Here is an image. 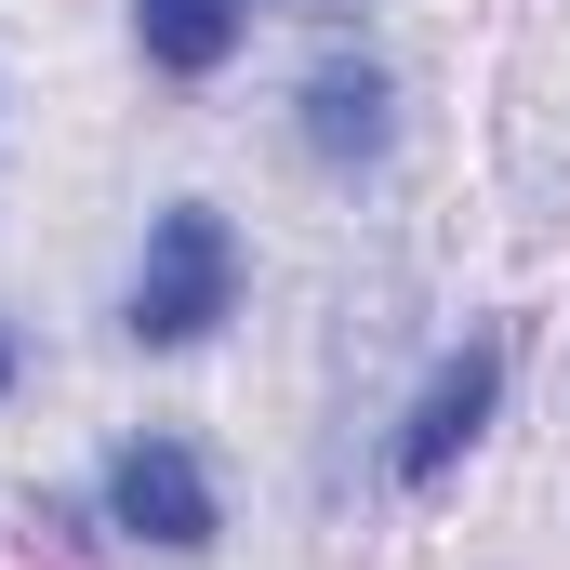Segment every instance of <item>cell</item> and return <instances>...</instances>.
<instances>
[{
	"label": "cell",
	"mask_w": 570,
	"mask_h": 570,
	"mask_svg": "<svg viewBox=\"0 0 570 570\" xmlns=\"http://www.w3.org/2000/svg\"><path fill=\"white\" fill-rule=\"evenodd\" d=\"M239 27H253V0H134L146 67H173V80H213L239 53Z\"/></svg>",
	"instance_id": "obj_5"
},
{
	"label": "cell",
	"mask_w": 570,
	"mask_h": 570,
	"mask_svg": "<svg viewBox=\"0 0 570 570\" xmlns=\"http://www.w3.org/2000/svg\"><path fill=\"white\" fill-rule=\"evenodd\" d=\"M385 134H399L385 67H318V80H305V146H318V159H385Z\"/></svg>",
	"instance_id": "obj_4"
},
{
	"label": "cell",
	"mask_w": 570,
	"mask_h": 570,
	"mask_svg": "<svg viewBox=\"0 0 570 570\" xmlns=\"http://www.w3.org/2000/svg\"><path fill=\"white\" fill-rule=\"evenodd\" d=\"M226 305H239V239H226V213H213V199H173V213L146 226V266H134L120 332H134V345H199Z\"/></svg>",
	"instance_id": "obj_1"
},
{
	"label": "cell",
	"mask_w": 570,
	"mask_h": 570,
	"mask_svg": "<svg viewBox=\"0 0 570 570\" xmlns=\"http://www.w3.org/2000/svg\"><path fill=\"white\" fill-rule=\"evenodd\" d=\"M107 518L134 531V544H159V558H199L226 518H213V478H199V451L186 438H134L120 464H107Z\"/></svg>",
	"instance_id": "obj_2"
},
{
	"label": "cell",
	"mask_w": 570,
	"mask_h": 570,
	"mask_svg": "<svg viewBox=\"0 0 570 570\" xmlns=\"http://www.w3.org/2000/svg\"><path fill=\"white\" fill-rule=\"evenodd\" d=\"M491 399H504V345L478 332L464 358H438V385L412 399V425H399V491H438L464 451H478V425H491Z\"/></svg>",
	"instance_id": "obj_3"
},
{
	"label": "cell",
	"mask_w": 570,
	"mask_h": 570,
	"mask_svg": "<svg viewBox=\"0 0 570 570\" xmlns=\"http://www.w3.org/2000/svg\"><path fill=\"white\" fill-rule=\"evenodd\" d=\"M0 385H13V332H0Z\"/></svg>",
	"instance_id": "obj_6"
}]
</instances>
